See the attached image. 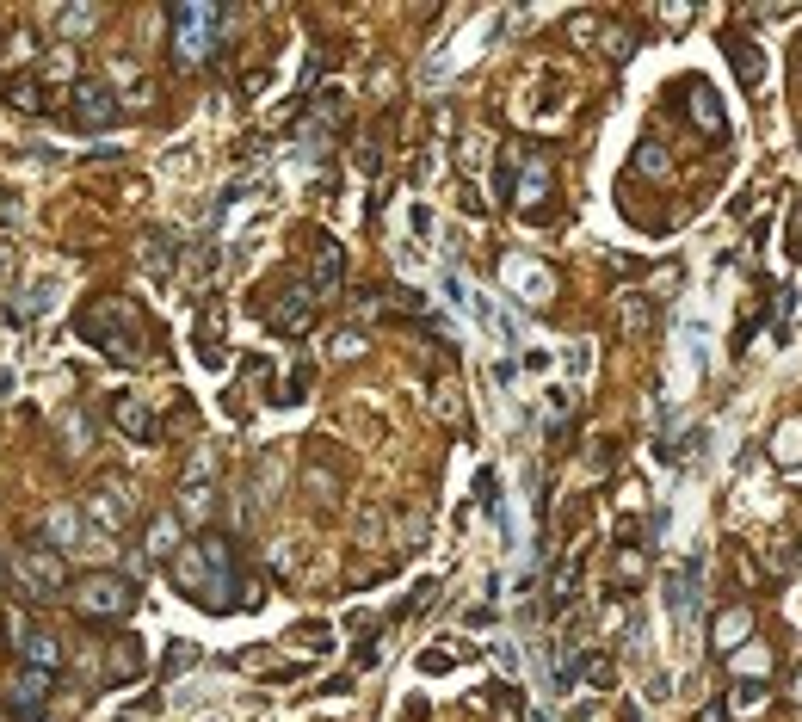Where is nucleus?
Masks as SVG:
<instances>
[{
  "instance_id": "1",
  "label": "nucleus",
  "mask_w": 802,
  "mask_h": 722,
  "mask_svg": "<svg viewBox=\"0 0 802 722\" xmlns=\"http://www.w3.org/2000/svg\"><path fill=\"white\" fill-rule=\"evenodd\" d=\"M75 328H81V340L99 346L105 358H124V365H136V358H142V321H136V309H130L124 297L87 303V309L75 315Z\"/></svg>"
},
{
  "instance_id": "39",
  "label": "nucleus",
  "mask_w": 802,
  "mask_h": 722,
  "mask_svg": "<svg viewBox=\"0 0 802 722\" xmlns=\"http://www.w3.org/2000/svg\"><path fill=\"white\" fill-rule=\"evenodd\" d=\"M445 667H451V655H432V648L420 655V673H445Z\"/></svg>"
},
{
  "instance_id": "21",
  "label": "nucleus",
  "mask_w": 802,
  "mask_h": 722,
  "mask_svg": "<svg viewBox=\"0 0 802 722\" xmlns=\"http://www.w3.org/2000/svg\"><path fill=\"white\" fill-rule=\"evenodd\" d=\"M173 260H179V247H173V235H167V229H149V235H142V266H149L155 278H167V272H173Z\"/></svg>"
},
{
  "instance_id": "2",
  "label": "nucleus",
  "mask_w": 802,
  "mask_h": 722,
  "mask_svg": "<svg viewBox=\"0 0 802 722\" xmlns=\"http://www.w3.org/2000/svg\"><path fill=\"white\" fill-rule=\"evenodd\" d=\"M68 599H75V611H81V618H93V624H124L142 593H136L130 574L93 568V574H81V581H75V593H68Z\"/></svg>"
},
{
  "instance_id": "11",
  "label": "nucleus",
  "mask_w": 802,
  "mask_h": 722,
  "mask_svg": "<svg viewBox=\"0 0 802 722\" xmlns=\"http://www.w3.org/2000/svg\"><path fill=\"white\" fill-rule=\"evenodd\" d=\"M50 692H56V673H44V667H25L19 679H13V692H7V704H13V716H44V704H50Z\"/></svg>"
},
{
  "instance_id": "23",
  "label": "nucleus",
  "mask_w": 802,
  "mask_h": 722,
  "mask_svg": "<svg viewBox=\"0 0 802 722\" xmlns=\"http://www.w3.org/2000/svg\"><path fill=\"white\" fill-rule=\"evenodd\" d=\"M198 358H204L210 371L223 365V315H204V321H198Z\"/></svg>"
},
{
  "instance_id": "14",
  "label": "nucleus",
  "mask_w": 802,
  "mask_h": 722,
  "mask_svg": "<svg viewBox=\"0 0 802 722\" xmlns=\"http://www.w3.org/2000/svg\"><path fill=\"white\" fill-rule=\"evenodd\" d=\"M142 667H149V655H142V636H118V642H112V661H105V679H112V685H136Z\"/></svg>"
},
{
  "instance_id": "8",
  "label": "nucleus",
  "mask_w": 802,
  "mask_h": 722,
  "mask_svg": "<svg viewBox=\"0 0 802 722\" xmlns=\"http://www.w3.org/2000/svg\"><path fill=\"white\" fill-rule=\"evenodd\" d=\"M68 118H75L81 130H112L118 124V99L105 81H75V93H68Z\"/></svg>"
},
{
  "instance_id": "18",
  "label": "nucleus",
  "mask_w": 802,
  "mask_h": 722,
  "mask_svg": "<svg viewBox=\"0 0 802 722\" xmlns=\"http://www.w3.org/2000/svg\"><path fill=\"white\" fill-rule=\"evenodd\" d=\"M19 655H25V667H44V673H62V636H50V630H31V636L19 642Z\"/></svg>"
},
{
  "instance_id": "32",
  "label": "nucleus",
  "mask_w": 802,
  "mask_h": 722,
  "mask_svg": "<svg viewBox=\"0 0 802 722\" xmlns=\"http://www.w3.org/2000/svg\"><path fill=\"white\" fill-rule=\"evenodd\" d=\"M605 56H617V62H624V56H636V38H630V31H605Z\"/></svg>"
},
{
  "instance_id": "25",
  "label": "nucleus",
  "mask_w": 802,
  "mask_h": 722,
  "mask_svg": "<svg viewBox=\"0 0 802 722\" xmlns=\"http://www.w3.org/2000/svg\"><path fill=\"white\" fill-rule=\"evenodd\" d=\"M624 328H630L636 340H642V334H654V303H648L642 291H630V297H624Z\"/></svg>"
},
{
  "instance_id": "40",
  "label": "nucleus",
  "mask_w": 802,
  "mask_h": 722,
  "mask_svg": "<svg viewBox=\"0 0 802 722\" xmlns=\"http://www.w3.org/2000/svg\"><path fill=\"white\" fill-rule=\"evenodd\" d=\"M722 716H728V710H722V704H710V710H704L698 722H722Z\"/></svg>"
},
{
  "instance_id": "24",
  "label": "nucleus",
  "mask_w": 802,
  "mask_h": 722,
  "mask_svg": "<svg viewBox=\"0 0 802 722\" xmlns=\"http://www.w3.org/2000/svg\"><path fill=\"white\" fill-rule=\"evenodd\" d=\"M7 105H13V112H25V118H38L44 112V87L38 81H7Z\"/></svg>"
},
{
  "instance_id": "15",
  "label": "nucleus",
  "mask_w": 802,
  "mask_h": 722,
  "mask_svg": "<svg viewBox=\"0 0 802 722\" xmlns=\"http://www.w3.org/2000/svg\"><path fill=\"white\" fill-rule=\"evenodd\" d=\"M519 161H525V173L513 179V198H519V204H543V198H550V186H556L550 155H519Z\"/></svg>"
},
{
  "instance_id": "29",
  "label": "nucleus",
  "mask_w": 802,
  "mask_h": 722,
  "mask_svg": "<svg viewBox=\"0 0 802 722\" xmlns=\"http://www.w3.org/2000/svg\"><path fill=\"white\" fill-rule=\"evenodd\" d=\"M580 679H587V685H599V692H605V685L617 679V667H611V655H587V661H580Z\"/></svg>"
},
{
  "instance_id": "37",
  "label": "nucleus",
  "mask_w": 802,
  "mask_h": 722,
  "mask_svg": "<svg viewBox=\"0 0 802 722\" xmlns=\"http://www.w3.org/2000/svg\"><path fill=\"white\" fill-rule=\"evenodd\" d=\"M334 352H340V358H358V352H364V334H340Z\"/></svg>"
},
{
  "instance_id": "41",
  "label": "nucleus",
  "mask_w": 802,
  "mask_h": 722,
  "mask_svg": "<svg viewBox=\"0 0 802 722\" xmlns=\"http://www.w3.org/2000/svg\"><path fill=\"white\" fill-rule=\"evenodd\" d=\"M13 272V260H7V247H0V278H7Z\"/></svg>"
},
{
  "instance_id": "20",
  "label": "nucleus",
  "mask_w": 802,
  "mask_h": 722,
  "mask_svg": "<svg viewBox=\"0 0 802 722\" xmlns=\"http://www.w3.org/2000/svg\"><path fill=\"white\" fill-rule=\"evenodd\" d=\"M685 93H691V118H698V130H710V136H722V130H728V118H722V105H716V93H710L704 81H691Z\"/></svg>"
},
{
  "instance_id": "30",
  "label": "nucleus",
  "mask_w": 802,
  "mask_h": 722,
  "mask_svg": "<svg viewBox=\"0 0 802 722\" xmlns=\"http://www.w3.org/2000/svg\"><path fill=\"white\" fill-rule=\"evenodd\" d=\"M309 383H315V365H297V371H290V383H284V395H278V402H303V395H309Z\"/></svg>"
},
{
  "instance_id": "38",
  "label": "nucleus",
  "mask_w": 802,
  "mask_h": 722,
  "mask_svg": "<svg viewBox=\"0 0 802 722\" xmlns=\"http://www.w3.org/2000/svg\"><path fill=\"white\" fill-rule=\"evenodd\" d=\"M790 260H802V216H790V247H784Z\"/></svg>"
},
{
  "instance_id": "3",
  "label": "nucleus",
  "mask_w": 802,
  "mask_h": 722,
  "mask_svg": "<svg viewBox=\"0 0 802 722\" xmlns=\"http://www.w3.org/2000/svg\"><path fill=\"white\" fill-rule=\"evenodd\" d=\"M167 25H173V62L179 68H198L216 50V31L229 25V13L223 7H204V0H179V7L167 13Z\"/></svg>"
},
{
  "instance_id": "22",
  "label": "nucleus",
  "mask_w": 802,
  "mask_h": 722,
  "mask_svg": "<svg viewBox=\"0 0 802 722\" xmlns=\"http://www.w3.org/2000/svg\"><path fill=\"white\" fill-rule=\"evenodd\" d=\"M728 62H735L741 87H759V81H765V56H759V44H747V38H728Z\"/></svg>"
},
{
  "instance_id": "6",
  "label": "nucleus",
  "mask_w": 802,
  "mask_h": 722,
  "mask_svg": "<svg viewBox=\"0 0 802 722\" xmlns=\"http://www.w3.org/2000/svg\"><path fill=\"white\" fill-rule=\"evenodd\" d=\"M198 556H204V568H210V611H235V544L223 531H204L198 537Z\"/></svg>"
},
{
  "instance_id": "7",
  "label": "nucleus",
  "mask_w": 802,
  "mask_h": 722,
  "mask_svg": "<svg viewBox=\"0 0 802 722\" xmlns=\"http://www.w3.org/2000/svg\"><path fill=\"white\" fill-rule=\"evenodd\" d=\"M315 291H309V284H284V291H278V303H266V328L272 334H284V340H297V334H309L315 328Z\"/></svg>"
},
{
  "instance_id": "10",
  "label": "nucleus",
  "mask_w": 802,
  "mask_h": 722,
  "mask_svg": "<svg viewBox=\"0 0 802 722\" xmlns=\"http://www.w3.org/2000/svg\"><path fill=\"white\" fill-rule=\"evenodd\" d=\"M340 278H346L340 241H334V235H315V254H309V291H315V297H334Z\"/></svg>"
},
{
  "instance_id": "13",
  "label": "nucleus",
  "mask_w": 802,
  "mask_h": 722,
  "mask_svg": "<svg viewBox=\"0 0 802 722\" xmlns=\"http://www.w3.org/2000/svg\"><path fill=\"white\" fill-rule=\"evenodd\" d=\"M87 537H93V531H87V519H81L75 507H50V513H44V544H50V550H87Z\"/></svg>"
},
{
  "instance_id": "35",
  "label": "nucleus",
  "mask_w": 802,
  "mask_h": 722,
  "mask_svg": "<svg viewBox=\"0 0 802 722\" xmlns=\"http://www.w3.org/2000/svg\"><path fill=\"white\" fill-rule=\"evenodd\" d=\"M62 432L75 439V451H87V420H81V414H68V420H62Z\"/></svg>"
},
{
  "instance_id": "34",
  "label": "nucleus",
  "mask_w": 802,
  "mask_h": 722,
  "mask_svg": "<svg viewBox=\"0 0 802 722\" xmlns=\"http://www.w3.org/2000/svg\"><path fill=\"white\" fill-rule=\"evenodd\" d=\"M303 482H309V494H315V500H334V476H327V469H315V463H309V476H303Z\"/></svg>"
},
{
  "instance_id": "17",
  "label": "nucleus",
  "mask_w": 802,
  "mask_h": 722,
  "mask_svg": "<svg viewBox=\"0 0 802 722\" xmlns=\"http://www.w3.org/2000/svg\"><path fill=\"white\" fill-rule=\"evenodd\" d=\"M710 636H716V648H722V655H735V648L753 636V605H735V611H722Z\"/></svg>"
},
{
  "instance_id": "31",
  "label": "nucleus",
  "mask_w": 802,
  "mask_h": 722,
  "mask_svg": "<svg viewBox=\"0 0 802 722\" xmlns=\"http://www.w3.org/2000/svg\"><path fill=\"white\" fill-rule=\"evenodd\" d=\"M186 667H198V642H173L167 648V673H186Z\"/></svg>"
},
{
  "instance_id": "9",
  "label": "nucleus",
  "mask_w": 802,
  "mask_h": 722,
  "mask_svg": "<svg viewBox=\"0 0 802 722\" xmlns=\"http://www.w3.org/2000/svg\"><path fill=\"white\" fill-rule=\"evenodd\" d=\"M87 513L99 519V531H124L130 519H136V500H130V482H118V476H105L93 494H87Z\"/></svg>"
},
{
  "instance_id": "42",
  "label": "nucleus",
  "mask_w": 802,
  "mask_h": 722,
  "mask_svg": "<svg viewBox=\"0 0 802 722\" xmlns=\"http://www.w3.org/2000/svg\"><path fill=\"white\" fill-rule=\"evenodd\" d=\"M0 722H19V716H13V710H7V704H0Z\"/></svg>"
},
{
  "instance_id": "16",
  "label": "nucleus",
  "mask_w": 802,
  "mask_h": 722,
  "mask_svg": "<svg viewBox=\"0 0 802 722\" xmlns=\"http://www.w3.org/2000/svg\"><path fill=\"white\" fill-rule=\"evenodd\" d=\"M179 550H186V544H179V513H155V519H149V531H142V556L173 562Z\"/></svg>"
},
{
  "instance_id": "27",
  "label": "nucleus",
  "mask_w": 802,
  "mask_h": 722,
  "mask_svg": "<svg viewBox=\"0 0 802 722\" xmlns=\"http://www.w3.org/2000/svg\"><path fill=\"white\" fill-rule=\"evenodd\" d=\"M93 25H99L93 7H62V13H56V31H62V38H87Z\"/></svg>"
},
{
  "instance_id": "28",
  "label": "nucleus",
  "mask_w": 802,
  "mask_h": 722,
  "mask_svg": "<svg viewBox=\"0 0 802 722\" xmlns=\"http://www.w3.org/2000/svg\"><path fill=\"white\" fill-rule=\"evenodd\" d=\"M673 161H667V149H661V142H642V149H636V173H648V179H661Z\"/></svg>"
},
{
  "instance_id": "12",
  "label": "nucleus",
  "mask_w": 802,
  "mask_h": 722,
  "mask_svg": "<svg viewBox=\"0 0 802 722\" xmlns=\"http://www.w3.org/2000/svg\"><path fill=\"white\" fill-rule=\"evenodd\" d=\"M112 420H118L124 439H136V445H155V439H161V420L149 414V402H142V395H118V402H112Z\"/></svg>"
},
{
  "instance_id": "26",
  "label": "nucleus",
  "mask_w": 802,
  "mask_h": 722,
  "mask_svg": "<svg viewBox=\"0 0 802 722\" xmlns=\"http://www.w3.org/2000/svg\"><path fill=\"white\" fill-rule=\"evenodd\" d=\"M574 581H580V562L568 556V562L556 568V581H550V611H568V605H574Z\"/></svg>"
},
{
  "instance_id": "33",
  "label": "nucleus",
  "mask_w": 802,
  "mask_h": 722,
  "mask_svg": "<svg viewBox=\"0 0 802 722\" xmlns=\"http://www.w3.org/2000/svg\"><path fill=\"white\" fill-rule=\"evenodd\" d=\"M568 38H574V44H593V38H599V19H593V13L568 19Z\"/></svg>"
},
{
  "instance_id": "5",
  "label": "nucleus",
  "mask_w": 802,
  "mask_h": 722,
  "mask_svg": "<svg viewBox=\"0 0 802 722\" xmlns=\"http://www.w3.org/2000/svg\"><path fill=\"white\" fill-rule=\"evenodd\" d=\"M173 513H179V525H210V513H216V482H210V451H198V457H192V469H186V482H179V500H173Z\"/></svg>"
},
{
  "instance_id": "19",
  "label": "nucleus",
  "mask_w": 802,
  "mask_h": 722,
  "mask_svg": "<svg viewBox=\"0 0 802 722\" xmlns=\"http://www.w3.org/2000/svg\"><path fill=\"white\" fill-rule=\"evenodd\" d=\"M667 605H673V618H691V611H698V562L673 568V581H667Z\"/></svg>"
},
{
  "instance_id": "4",
  "label": "nucleus",
  "mask_w": 802,
  "mask_h": 722,
  "mask_svg": "<svg viewBox=\"0 0 802 722\" xmlns=\"http://www.w3.org/2000/svg\"><path fill=\"white\" fill-rule=\"evenodd\" d=\"M7 568H13V587H19L31 605L62 599V587H68V562H62V550H50V544H13Z\"/></svg>"
},
{
  "instance_id": "36",
  "label": "nucleus",
  "mask_w": 802,
  "mask_h": 722,
  "mask_svg": "<svg viewBox=\"0 0 802 722\" xmlns=\"http://www.w3.org/2000/svg\"><path fill=\"white\" fill-rule=\"evenodd\" d=\"M735 704H741V710H759V704H765V685H753V679H747V685H741V698H735Z\"/></svg>"
}]
</instances>
